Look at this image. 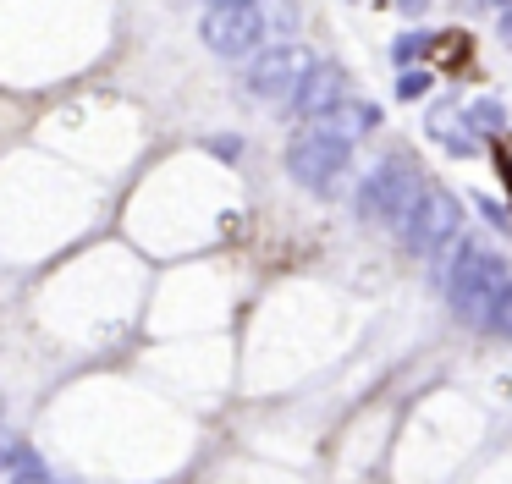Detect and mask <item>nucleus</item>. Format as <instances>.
Returning <instances> with one entry per match:
<instances>
[{
  "label": "nucleus",
  "instance_id": "nucleus-1",
  "mask_svg": "<svg viewBox=\"0 0 512 484\" xmlns=\"http://www.w3.org/2000/svg\"><path fill=\"white\" fill-rule=\"evenodd\" d=\"M512 286V264L501 253H490L485 242H463L457 248V264L446 270V303L463 325L485 330V319L496 314V303Z\"/></svg>",
  "mask_w": 512,
  "mask_h": 484
},
{
  "label": "nucleus",
  "instance_id": "nucleus-2",
  "mask_svg": "<svg viewBox=\"0 0 512 484\" xmlns=\"http://www.w3.org/2000/svg\"><path fill=\"white\" fill-rule=\"evenodd\" d=\"M424 198V176L419 165L408 160V154H386V160L375 165V171L358 182V220H369V226H408L413 209H419Z\"/></svg>",
  "mask_w": 512,
  "mask_h": 484
},
{
  "label": "nucleus",
  "instance_id": "nucleus-3",
  "mask_svg": "<svg viewBox=\"0 0 512 484\" xmlns=\"http://www.w3.org/2000/svg\"><path fill=\"white\" fill-rule=\"evenodd\" d=\"M199 33L221 61H254V55L270 50V28H265V6H259V0H221V6H204Z\"/></svg>",
  "mask_w": 512,
  "mask_h": 484
},
{
  "label": "nucleus",
  "instance_id": "nucleus-4",
  "mask_svg": "<svg viewBox=\"0 0 512 484\" xmlns=\"http://www.w3.org/2000/svg\"><path fill=\"white\" fill-rule=\"evenodd\" d=\"M287 171H292V182H298L303 193H314V198H336V193H342V176L353 171V149L303 127L298 138L287 143Z\"/></svg>",
  "mask_w": 512,
  "mask_h": 484
},
{
  "label": "nucleus",
  "instance_id": "nucleus-5",
  "mask_svg": "<svg viewBox=\"0 0 512 484\" xmlns=\"http://www.w3.org/2000/svg\"><path fill=\"white\" fill-rule=\"evenodd\" d=\"M314 66H320V61H314V55L292 39V44H276V50L254 55L243 83H248V94H254L259 105H287L292 110V99L303 94V83H309Z\"/></svg>",
  "mask_w": 512,
  "mask_h": 484
},
{
  "label": "nucleus",
  "instance_id": "nucleus-6",
  "mask_svg": "<svg viewBox=\"0 0 512 484\" xmlns=\"http://www.w3.org/2000/svg\"><path fill=\"white\" fill-rule=\"evenodd\" d=\"M457 220H463L457 198L446 193V187H424V198H419V209H413V220L402 226V242H408V253H419V259H441V253H457V248H463V237H457Z\"/></svg>",
  "mask_w": 512,
  "mask_h": 484
},
{
  "label": "nucleus",
  "instance_id": "nucleus-7",
  "mask_svg": "<svg viewBox=\"0 0 512 484\" xmlns=\"http://www.w3.org/2000/svg\"><path fill=\"white\" fill-rule=\"evenodd\" d=\"M375 127H380V110L369 105V99H353V94H347L342 105H331L320 121H309V132H320V138H336V143H347V149H353L358 138H369Z\"/></svg>",
  "mask_w": 512,
  "mask_h": 484
},
{
  "label": "nucleus",
  "instance_id": "nucleus-8",
  "mask_svg": "<svg viewBox=\"0 0 512 484\" xmlns=\"http://www.w3.org/2000/svg\"><path fill=\"white\" fill-rule=\"evenodd\" d=\"M424 132H430V138L441 143L446 154H457V160H474V154H479V132L468 127V110L457 105V99H441V105H430V116H424Z\"/></svg>",
  "mask_w": 512,
  "mask_h": 484
},
{
  "label": "nucleus",
  "instance_id": "nucleus-9",
  "mask_svg": "<svg viewBox=\"0 0 512 484\" xmlns=\"http://www.w3.org/2000/svg\"><path fill=\"white\" fill-rule=\"evenodd\" d=\"M347 99V77L336 72V66H314L309 72V83H303V94L292 99V116H303V121H320L331 105H342Z\"/></svg>",
  "mask_w": 512,
  "mask_h": 484
},
{
  "label": "nucleus",
  "instance_id": "nucleus-10",
  "mask_svg": "<svg viewBox=\"0 0 512 484\" xmlns=\"http://www.w3.org/2000/svg\"><path fill=\"white\" fill-rule=\"evenodd\" d=\"M468 127L479 132V138H496V132H507V105H501V99H468Z\"/></svg>",
  "mask_w": 512,
  "mask_h": 484
},
{
  "label": "nucleus",
  "instance_id": "nucleus-11",
  "mask_svg": "<svg viewBox=\"0 0 512 484\" xmlns=\"http://www.w3.org/2000/svg\"><path fill=\"white\" fill-rule=\"evenodd\" d=\"M259 6H265L270 50H276V44H292V33H298V6H292V0H259Z\"/></svg>",
  "mask_w": 512,
  "mask_h": 484
},
{
  "label": "nucleus",
  "instance_id": "nucleus-12",
  "mask_svg": "<svg viewBox=\"0 0 512 484\" xmlns=\"http://www.w3.org/2000/svg\"><path fill=\"white\" fill-rule=\"evenodd\" d=\"M23 462H28V446H23V435L0 424V468H23Z\"/></svg>",
  "mask_w": 512,
  "mask_h": 484
},
{
  "label": "nucleus",
  "instance_id": "nucleus-13",
  "mask_svg": "<svg viewBox=\"0 0 512 484\" xmlns=\"http://www.w3.org/2000/svg\"><path fill=\"white\" fill-rule=\"evenodd\" d=\"M430 83H435V77L424 72V66H413V72L397 77V99H424V94H430Z\"/></svg>",
  "mask_w": 512,
  "mask_h": 484
},
{
  "label": "nucleus",
  "instance_id": "nucleus-14",
  "mask_svg": "<svg viewBox=\"0 0 512 484\" xmlns=\"http://www.w3.org/2000/svg\"><path fill=\"white\" fill-rule=\"evenodd\" d=\"M485 336H512V286H507V297L496 303V314L485 319Z\"/></svg>",
  "mask_w": 512,
  "mask_h": 484
},
{
  "label": "nucleus",
  "instance_id": "nucleus-15",
  "mask_svg": "<svg viewBox=\"0 0 512 484\" xmlns=\"http://www.w3.org/2000/svg\"><path fill=\"white\" fill-rule=\"evenodd\" d=\"M430 44H435V39H430V33H408V39H397V61H402V66H408V61H413V55H424V50H430Z\"/></svg>",
  "mask_w": 512,
  "mask_h": 484
},
{
  "label": "nucleus",
  "instance_id": "nucleus-16",
  "mask_svg": "<svg viewBox=\"0 0 512 484\" xmlns=\"http://www.w3.org/2000/svg\"><path fill=\"white\" fill-rule=\"evenodd\" d=\"M496 33H501V44L512 50V0H501V11H496Z\"/></svg>",
  "mask_w": 512,
  "mask_h": 484
},
{
  "label": "nucleus",
  "instance_id": "nucleus-17",
  "mask_svg": "<svg viewBox=\"0 0 512 484\" xmlns=\"http://www.w3.org/2000/svg\"><path fill=\"white\" fill-rule=\"evenodd\" d=\"M397 6H402V11H408V17H413V11H424V6H430V0H397Z\"/></svg>",
  "mask_w": 512,
  "mask_h": 484
},
{
  "label": "nucleus",
  "instance_id": "nucleus-18",
  "mask_svg": "<svg viewBox=\"0 0 512 484\" xmlns=\"http://www.w3.org/2000/svg\"><path fill=\"white\" fill-rule=\"evenodd\" d=\"M210 6H221V0H210Z\"/></svg>",
  "mask_w": 512,
  "mask_h": 484
}]
</instances>
